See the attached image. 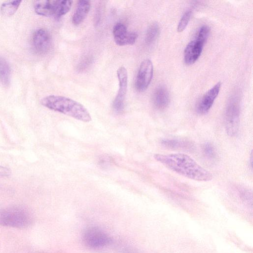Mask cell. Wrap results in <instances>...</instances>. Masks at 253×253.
Returning <instances> with one entry per match:
<instances>
[{
  "label": "cell",
  "instance_id": "4",
  "mask_svg": "<svg viewBox=\"0 0 253 253\" xmlns=\"http://www.w3.org/2000/svg\"><path fill=\"white\" fill-rule=\"evenodd\" d=\"M240 110V97L238 94H235L229 99L225 112V129L229 136H234L238 132Z\"/></svg>",
  "mask_w": 253,
  "mask_h": 253
},
{
  "label": "cell",
  "instance_id": "12",
  "mask_svg": "<svg viewBox=\"0 0 253 253\" xmlns=\"http://www.w3.org/2000/svg\"><path fill=\"white\" fill-rule=\"evenodd\" d=\"M153 102L155 107L159 110L165 109L169 102V95L167 89L164 86H158L153 95Z\"/></svg>",
  "mask_w": 253,
  "mask_h": 253
},
{
  "label": "cell",
  "instance_id": "3",
  "mask_svg": "<svg viewBox=\"0 0 253 253\" xmlns=\"http://www.w3.org/2000/svg\"><path fill=\"white\" fill-rule=\"evenodd\" d=\"M32 216L26 209L12 207L0 210V225L15 228H25L31 224Z\"/></svg>",
  "mask_w": 253,
  "mask_h": 253
},
{
  "label": "cell",
  "instance_id": "2",
  "mask_svg": "<svg viewBox=\"0 0 253 253\" xmlns=\"http://www.w3.org/2000/svg\"><path fill=\"white\" fill-rule=\"evenodd\" d=\"M41 104L44 107L66 115L78 120L89 122L91 117L85 107L80 103L68 97L51 95L43 98Z\"/></svg>",
  "mask_w": 253,
  "mask_h": 253
},
{
  "label": "cell",
  "instance_id": "18",
  "mask_svg": "<svg viewBox=\"0 0 253 253\" xmlns=\"http://www.w3.org/2000/svg\"><path fill=\"white\" fill-rule=\"evenodd\" d=\"M71 0H56V9L54 17L59 18L67 13L72 7Z\"/></svg>",
  "mask_w": 253,
  "mask_h": 253
},
{
  "label": "cell",
  "instance_id": "23",
  "mask_svg": "<svg viewBox=\"0 0 253 253\" xmlns=\"http://www.w3.org/2000/svg\"><path fill=\"white\" fill-rule=\"evenodd\" d=\"M112 159L111 158L107 156H101L98 159V164L102 168H107L109 167L111 163Z\"/></svg>",
  "mask_w": 253,
  "mask_h": 253
},
{
  "label": "cell",
  "instance_id": "19",
  "mask_svg": "<svg viewBox=\"0 0 253 253\" xmlns=\"http://www.w3.org/2000/svg\"><path fill=\"white\" fill-rule=\"evenodd\" d=\"M21 0H11L4 2L1 5L0 11L6 16L12 15L17 10Z\"/></svg>",
  "mask_w": 253,
  "mask_h": 253
},
{
  "label": "cell",
  "instance_id": "20",
  "mask_svg": "<svg viewBox=\"0 0 253 253\" xmlns=\"http://www.w3.org/2000/svg\"><path fill=\"white\" fill-rule=\"evenodd\" d=\"M210 32V27L206 25L202 26L198 29L195 35V39H196L205 43Z\"/></svg>",
  "mask_w": 253,
  "mask_h": 253
},
{
  "label": "cell",
  "instance_id": "5",
  "mask_svg": "<svg viewBox=\"0 0 253 253\" xmlns=\"http://www.w3.org/2000/svg\"><path fill=\"white\" fill-rule=\"evenodd\" d=\"M84 243L92 248H99L109 245L111 238L102 230L96 227L86 229L83 234Z\"/></svg>",
  "mask_w": 253,
  "mask_h": 253
},
{
  "label": "cell",
  "instance_id": "8",
  "mask_svg": "<svg viewBox=\"0 0 253 253\" xmlns=\"http://www.w3.org/2000/svg\"><path fill=\"white\" fill-rule=\"evenodd\" d=\"M51 37L45 29H39L34 32L32 37V46L37 53L43 54L47 53L51 48Z\"/></svg>",
  "mask_w": 253,
  "mask_h": 253
},
{
  "label": "cell",
  "instance_id": "1",
  "mask_svg": "<svg viewBox=\"0 0 253 253\" xmlns=\"http://www.w3.org/2000/svg\"><path fill=\"white\" fill-rule=\"evenodd\" d=\"M154 157L169 169L189 179L200 181H208L212 179V175L210 171L187 154H156Z\"/></svg>",
  "mask_w": 253,
  "mask_h": 253
},
{
  "label": "cell",
  "instance_id": "17",
  "mask_svg": "<svg viewBox=\"0 0 253 253\" xmlns=\"http://www.w3.org/2000/svg\"><path fill=\"white\" fill-rule=\"evenodd\" d=\"M161 144L165 147L170 149H189L192 146L189 142L175 139H163Z\"/></svg>",
  "mask_w": 253,
  "mask_h": 253
},
{
  "label": "cell",
  "instance_id": "15",
  "mask_svg": "<svg viewBox=\"0 0 253 253\" xmlns=\"http://www.w3.org/2000/svg\"><path fill=\"white\" fill-rule=\"evenodd\" d=\"M11 69L7 61L0 57V83L4 85L10 83Z\"/></svg>",
  "mask_w": 253,
  "mask_h": 253
},
{
  "label": "cell",
  "instance_id": "13",
  "mask_svg": "<svg viewBox=\"0 0 253 253\" xmlns=\"http://www.w3.org/2000/svg\"><path fill=\"white\" fill-rule=\"evenodd\" d=\"M35 12L43 16H55L56 0H42L36 2L34 6Z\"/></svg>",
  "mask_w": 253,
  "mask_h": 253
},
{
  "label": "cell",
  "instance_id": "9",
  "mask_svg": "<svg viewBox=\"0 0 253 253\" xmlns=\"http://www.w3.org/2000/svg\"><path fill=\"white\" fill-rule=\"evenodd\" d=\"M113 34L116 44L119 46L132 45L138 38L136 32H128L126 26L121 23H118L114 26Z\"/></svg>",
  "mask_w": 253,
  "mask_h": 253
},
{
  "label": "cell",
  "instance_id": "22",
  "mask_svg": "<svg viewBox=\"0 0 253 253\" xmlns=\"http://www.w3.org/2000/svg\"><path fill=\"white\" fill-rule=\"evenodd\" d=\"M203 151L205 156L209 159L213 160L216 158L215 148L210 142L205 143L203 146Z\"/></svg>",
  "mask_w": 253,
  "mask_h": 253
},
{
  "label": "cell",
  "instance_id": "21",
  "mask_svg": "<svg viewBox=\"0 0 253 253\" xmlns=\"http://www.w3.org/2000/svg\"><path fill=\"white\" fill-rule=\"evenodd\" d=\"M191 13L192 11L189 9L186 11L183 14L177 25L178 32H181L185 30L189 23Z\"/></svg>",
  "mask_w": 253,
  "mask_h": 253
},
{
  "label": "cell",
  "instance_id": "11",
  "mask_svg": "<svg viewBox=\"0 0 253 253\" xmlns=\"http://www.w3.org/2000/svg\"><path fill=\"white\" fill-rule=\"evenodd\" d=\"M205 43L195 39L186 45L184 51V60L185 64L191 65L200 57Z\"/></svg>",
  "mask_w": 253,
  "mask_h": 253
},
{
  "label": "cell",
  "instance_id": "6",
  "mask_svg": "<svg viewBox=\"0 0 253 253\" xmlns=\"http://www.w3.org/2000/svg\"><path fill=\"white\" fill-rule=\"evenodd\" d=\"M119 81L118 93L113 103V107L117 113L121 112L124 107V102L127 88V71L124 66H121L117 71Z\"/></svg>",
  "mask_w": 253,
  "mask_h": 253
},
{
  "label": "cell",
  "instance_id": "7",
  "mask_svg": "<svg viewBox=\"0 0 253 253\" xmlns=\"http://www.w3.org/2000/svg\"><path fill=\"white\" fill-rule=\"evenodd\" d=\"M153 75V65L148 59L140 64L135 81V87L139 91L145 90L149 85Z\"/></svg>",
  "mask_w": 253,
  "mask_h": 253
},
{
  "label": "cell",
  "instance_id": "14",
  "mask_svg": "<svg viewBox=\"0 0 253 253\" xmlns=\"http://www.w3.org/2000/svg\"><path fill=\"white\" fill-rule=\"evenodd\" d=\"M90 8V1L86 0H79L76 10L72 17V22L75 25L81 24L85 19Z\"/></svg>",
  "mask_w": 253,
  "mask_h": 253
},
{
  "label": "cell",
  "instance_id": "16",
  "mask_svg": "<svg viewBox=\"0 0 253 253\" xmlns=\"http://www.w3.org/2000/svg\"><path fill=\"white\" fill-rule=\"evenodd\" d=\"M160 28L157 23L151 24L146 31L145 41L148 45L153 44L157 39L160 34Z\"/></svg>",
  "mask_w": 253,
  "mask_h": 253
},
{
  "label": "cell",
  "instance_id": "24",
  "mask_svg": "<svg viewBox=\"0 0 253 253\" xmlns=\"http://www.w3.org/2000/svg\"><path fill=\"white\" fill-rule=\"evenodd\" d=\"M10 169L6 167L0 166V177H8L10 175Z\"/></svg>",
  "mask_w": 253,
  "mask_h": 253
},
{
  "label": "cell",
  "instance_id": "10",
  "mask_svg": "<svg viewBox=\"0 0 253 253\" xmlns=\"http://www.w3.org/2000/svg\"><path fill=\"white\" fill-rule=\"evenodd\" d=\"M221 85V83L218 82L203 95L196 107L198 114L204 115L209 112L218 96Z\"/></svg>",
  "mask_w": 253,
  "mask_h": 253
}]
</instances>
